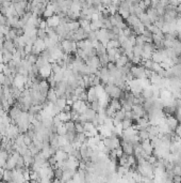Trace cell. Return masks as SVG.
I'll return each instance as SVG.
<instances>
[{
    "instance_id": "1",
    "label": "cell",
    "mask_w": 181,
    "mask_h": 183,
    "mask_svg": "<svg viewBox=\"0 0 181 183\" xmlns=\"http://www.w3.org/2000/svg\"><path fill=\"white\" fill-rule=\"evenodd\" d=\"M130 73L132 74L133 78H136V79H144V78H146L144 65H133L130 69Z\"/></svg>"
},
{
    "instance_id": "2",
    "label": "cell",
    "mask_w": 181,
    "mask_h": 183,
    "mask_svg": "<svg viewBox=\"0 0 181 183\" xmlns=\"http://www.w3.org/2000/svg\"><path fill=\"white\" fill-rule=\"evenodd\" d=\"M51 73H52V67H51V63L50 62L46 63L44 67H40V75L42 76L43 79L48 78L51 75Z\"/></svg>"
},
{
    "instance_id": "3",
    "label": "cell",
    "mask_w": 181,
    "mask_h": 183,
    "mask_svg": "<svg viewBox=\"0 0 181 183\" xmlns=\"http://www.w3.org/2000/svg\"><path fill=\"white\" fill-rule=\"evenodd\" d=\"M165 122H166V124L168 125V127H169V130L171 131L176 130V127H177L178 124H179L178 119L175 116H173V115L165 117Z\"/></svg>"
},
{
    "instance_id": "4",
    "label": "cell",
    "mask_w": 181,
    "mask_h": 183,
    "mask_svg": "<svg viewBox=\"0 0 181 183\" xmlns=\"http://www.w3.org/2000/svg\"><path fill=\"white\" fill-rule=\"evenodd\" d=\"M126 23H127V25H128L129 27H131V28H133V27H138L142 24L141 22H140V18H138V16L131 15V14H130V16L126 19Z\"/></svg>"
},
{
    "instance_id": "5",
    "label": "cell",
    "mask_w": 181,
    "mask_h": 183,
    "mask_svg": "<svg viewBox=\"0 0 181 183\" xmlns=\"http://www.w3.org/2000/svg\"><path fill=\"white\" fill-rule=\"evenodd\" d=\"M2 45H3V49L9 50V51H11V53H13V54L16 53V47H15V44H14L13 40H7V39H6V41L2 43ZM2 51H3V50H2Z\"/></svg>"
},
{
    "instance_id": "6",
    "label": "cell",
    "mask_w": 181,
    "mask_h": 183,
    "mask_svg": "<svg viewBox=\"0 0 181 183\" xmlns=\"http://www.w3.org/2000/svg\"><path fill=\"white\" fill-rule=\"evenodd\" d=\"M123 93H124V91H123L122 88L114 85L112 91H111V93H110V97H112V99H118V100H119V99L122 97Z\"/></svg>"
},
{
    "instance_id": "7",
    "label": "cell",
    "mask_w": 181,
    "mask_h": 183,
    "mask_svg": "<svg viewBox=\"0 0 181 183\" xmlns=\"http://www.w3.org/2000/svg\"><path fill=\"white\" fill-rule=\"evenodd\" d=\"M86 93H87V102H89V103H91V102H93V101H95L98 99L97 93H96L95 87H89V88H87Z\"/></svg>"
},
{
    "instance_id": "8",
    "label": "cell",
    "mask_w": 181,
    "mask_h": 183,
    "mask_svg": "<svg viewBox=\"0 0 181 183\" xmlns=\"http://www.w3.org/2000/svg\"><path fill=\"white\" fill-rule=\"evenodd\" d=\"M54 157H56V162H64V161L68 159V153H66L65 151H63L61 149H58L56 154H54Z\"/></svg>"
},
{
    "instance_id": "9",
    "label": "cell",
    "mask_w": 181,
    "mask_h": 183,
    "mask_svg": "<svg viewBox=\"0 0 181 183\" xmlns=\"http://www.w3.org/2000/svg\"><path fill=\"white\" fill-rule=\"evenodd\" d=\"M47 22V27H56L60 24V17L54 14L51 17H48L46 19Z\"/></svg>"
},
{
    "instance_id": "10",
    "label": "cell",
    "mask_w": 181,
    "mask_h": 183,
    "mask_svg": "<svg viewBox=\"0 0 181 183\" xmlns=\"http://www.w3.org/2000/svg\"><path fill=\"white\" fill-rule=\"evenodd\" d=\"M132 111L134 113H136L138 116L143 117V115H144L145 113L144 106H143L142 104H133V105H132Z\"/></svg>"
},
{
    "instance_id": "11",
    "label": "cell",
    "mask_w": 181,
    "mask_h": 183,
    "mask_svg": "<svg viewBox=\"0 0 181 183\" xmlns=\"http://www.w3.org/2000/svg\"><path fill=\"white\" fill-rule=\"evenodd\" d=\"M142 95L145 97V100H148V99H151L153 97V90H152V86H148L144 88L143 91H142Z\"/></svg>"
},
{
    "instance_id": "12",
    "label": "cell",
    "mask_w": 181,
    "mask_h": 183,
    "mask_svg": "<svg viewBox=\"0 0 181 183\" xmlns=\"http://www.w3.org/2000/svg\"><path fill=\"white\" fill-rule=\"evenodd\" d=\"M46 99L49 101V102H51V103H56V99H58V95H56V90H54V88L50 87L49 91H48V93H47Z\"/></svg>"
},
{
    "instance_id": "13",
    "label": "cell",
    "mask_w": 181,
    "mask_h": 183,
    "mask_svg": "<svg viewBox=\"0 0 181 183\" xmlns=\"http://www.w3.org/2000/svg\"><path fill=\"white\" fill-rule=\"evenodd\" d=\"M128 61H129V59H128V57H127V55H120V56L116 59L115 64L117 67H124Z\"/></svg>"
},
{
    "instance_id": "14",
    "label": "cell",
    "mask_w": 181,
    "mask_h": 183,
    "mask_svg": "<svg viewBox=\"0 0 181 183\" xmlns=\"http://www.w3.org/2000/svg\"><path fill=\"white\" fill-rule=\"evenodd\" d=\"M138 18H140V22L142 23V25H144L145 27H148L149 25H151V24H152L151 19L149 18V16L147 15V13H146V12H144V13L142 14V15L138 17Z\"/></svg>"
},
{
    "instance_id": "15",
    "label": "cell",
    "mask_w": 181,
    "mask_h": 183,
    "mask_svg": "<svg viewBox=\"0 0 181 183\" xmlns=\"http://www.w3.org/2000/svg\"><path fill=\"white\" fill-rule=\"evenodd\" d=\"M83 113L85 115L86 120H87V121H93V120L95 119L96 115H97V113H96L93 108H91V107H87V109H86Z\"/></svg>"
},
{
    "instance_id": "16",
    "label": "cell",
    "mask_w": 181,
    "mask_h": 183,
    "mask_svg": "<svg viewBox=\"0 0 181 183\" xmlns=\"http://www.w3.org/2000/svg\"><path fill=\"white\" fill-rule=\"evenodd\" d=\"M3 56H2V62L3 63H9L11 60L13 59V53H11L9 50L3 49Z\"/></svg>"
},
{
    "instance_id": "17",
    "label": "cell",
    "mask_w": 181,
    "mask_h": 183,
    "mask_svg": "<svg viewBox=\"0 0 181 183\" xmlns=\"http://www.w3.org/2000/svg\"><path fill=\"white\" fill-rule=\"evenodd\" d=\"M151 59L153 60L155 62H157V63H160L161 61H163V55H162V53L160 51V50L157 49L155 53L152 54Z\"/></svg>"
},
{
    "instance_id": "18",
    "label": "cell",
    "mask_w": 181,
    "mask_h": 183,
    "mask_svg": "<svg viewBox=\"0 0 181 183\" xmlns=\"http://www.w3.org/2000/svg\"><path fill=\"white\" fill-rule=\"evenodd\" d=\"M109 105L115 110H118L122 108V103H120V100H118V99H111Z\"/></svg>"
},
{
    "instance_id": "19",
    "label": "cell",
    "mask_w": 181,
    "mask_h": 183,
    "mask_svg": "<svg viewBox=\"0 0 181 183\" xmlns=\"http://www.w3.org/2000/svg\"><path fill=\"white\" fill-rule=\"evenodd\" d=\"M37 58H39V55H35V54H33V53H31V54H28L26 56V58L25 59L29 62V63H31V64H35L36 63V61H37Z\"/></svg>"
},
{
    "instance_id": "20",
    "label": "cell",
    "mask_w": 181,
    "mask_h": 183,
    "mask_svg": "<svg viewBox=\"0 0 181 183\" xmlns=\"http://www.w3.org/2000/svg\"><path fill=\"white\" fill-rule=\"evenodd\" d=\"M56 104L58 105V106L61 108V109H64V107L67 105V100H66V97H60L56 99Z\"/></svg>"
},
{
    "instance_id": "21",
    "label": "cell",
    "mask_w": 181,
    "mask_h": 183,
    "mask_svg": "<svg viewBox=\"0 0 181 183\" xmlns=\"http://www.w3.org/2000/svg\"><path fill=\"white\" fill-rule=\"evenodd\" d=\"M138 137H140L141 141L142 140L148 139L149 138V133H148V131H147V129H141V130H138Z\"/></svg>"
},
{
    "instance_id": "22",
    "label": "cell",
    "mask_w": 181,
    "mask_h": 183,
    "mask_svg": "<svg viewBox=\"0 0 181 183\" xmlns=\"http://www.w3.org/2000/svg\"><path fill=\"white\" fill-rule=\"evenodd\" d=\"M2 181H8V182H13V178H12V170L4 169L3 171V178Z\"/></svg>"
},
{
    "instance_id": "23",
    "label": "cell",
    "mask_w": 181,
    "mask_h": 183,
    "mask_svg": "<svg viewBox=\"0 0 181 183\" xmlns=\"http://www.w3.org/2000/svg\"><path fill=\"white\" fill-rule=\"evenodd\" d=\"M89 107H91V108H93V109L95 110L96 113H98L99 109L101 108V104H100V101H99V99H97V100L91 102V103H89Z\"/></svg>"
},
{
    "instance_id": "24",
    "label": "cell",
    "mask_w": 181,
    "mask_h": 183,
    "mask_svg": "<svg viewBox=\"0 0 181 183\" xmlns=\"http://www.w3.org/2000/svg\"><path fill=\"white\" fill-rule=\"evenodd\" d=\"M65 127L67 132H76V129H75V121H72V120H68V121H66L65 123Z\"/></svg>"
},
{
    "instance_id": "25",
    "label": "cell",
    "mask_w": 181,
    "mask_h": 183,
    "mask_svg": "<svg viewBox=\"0 0 181 183\" xmlns=\"http://www.w3.org/2000/svg\"><path fill=\"white\" fill-rule=\"evenodd\" d=\"M119 46H120V43L118 42V40H110L108 42V44L105 45L107 49H109V48H117Z\"/></svg>"
},
{
    "instance_id": "26",
    "label": "cell",
    "mask_w": 181,
    "mask_h": 183,
    "mask_svg": "<svg viewBox=\"0 0 181 183\" xmlns=\"http://www.w3.org/2000/svg\"><path fill=\"white\" fill-rule=\"evenodd\" d=\"M68 27H69V29L72 30V31H77V30L79 29L80 27V23H79V20H72V23H69L68 24Z\"/></svg>"
},
{
    "instance_id": "27",
    "label": "cell",
    "mask_w": 181,
    "mask_h": 183,
    "mask_svg": "<svg viewBox=\"0 0 181 183\" xmlns=\"http://www.w3.org/2000/svg\"><path fill=\"white\" fill-rule=\"evenodd\" d=\"M122 125H123V130H126V129H129V127H131L133 125V120L131 119H125L122 121Z\"/></svg>"
},
{
    "instance_id": "28",
    "label": "cell",
    "mask_w": 181,
    "mask_h": 183,
    "mask_svg": "<svg viewBox=\"0 0 181 183\" xmlns=\"http://www.w3.org/2000/svg\"><path fill=\"white\" fill-rule=\"evenodd\" d=\"M133 55L134 57H141L143 55V46H138V45H134L133 46Z\"/></svg>"
},
{
    "instance_id": "29",
    "label": "cell",
    "mask_w": 181,
    "mask_h": 183,
    "mask_svg": "<svg viewBox=\"0 0 181 183\" xmlns=\"http://www.w3.org/2000/svg\"><path fill=\"white\" fill-rule=\"evenodd\" d=\"M48 62H49V61H48V60H46L45 59V58H44V57H42L40 55V56H39V58H37V61H36V67H39V69H40V67H44V65H45V64L46 63H48Z\"/></svg>"
},
{
    "instance_id": "30",
    "label": "cell",
    "mask_w": 181,
    "mask_h": 183,
    "mask_svg": "<svg viewBox=\"0 0 181 183\" xmlns=\"http://www.w3.org/2000/svg\"><path fill=\"white\" fill-rule=\"evenodd\" d=\"M117 12H118V13L122 15V17L124 18V19H127V18L130 16V11L127 10V9H123V8H119Z\"/></svg>"
},
{
    "instance_id": "31",
    "label": "cell",
    "mask_w": 181,
    "mask_h": 183,
    "mask_svg": "<svg viewBox=\"0 0 181 183\" xmlns=\"http://www.w3.org/2000/svg\"><path fill=\"white\" fill-rule=\"evenodd\" d=\"M36 35H37V38H39V39H42V40H44L45 38L48 37V35H47L46 30H45V29H41V28H37Z\"/></svg>"
},
{
    "instance_id": "32",
    "label": "cell",
    "mask_w": 181,
    "mask_h": 183,
    "mask_svg": "<svg viewBox=\"0 0 181 183\" xmlns=\"http://www.w3.org/2000/svg\"><path fill=\"white\" fill-rule=\"evenodd\" d=\"M28 149H30V151L32 152L33 155H35V154H37L39 152H41V150L35 146V143H33V141H32L31 143H30L29 146H28Z\"/></svg>"
},
{
    "instance_id": "33",
    "label": "cell",
    "mask_w": 181,
    "mask_h": 183,
    "mask_svg": "<svg viewBox=\"0 0 181 183\" xmlns=\"http://www.w3.org/2000/svg\"><path fill=\"white\" fill-rule=\"evenodd\" d=\"M56 133L59 134V135L64 136V135L67 133V130H66V127H65V124L62 123L61 125H59V127H56Z\"/></svg>"
},
{
    "instance_id": "34",
    "label": "cell",
    "mask_w": 181,
    "mask_h": 183,
    "mask_svg": "<svg viewBox=\"0 0 181 183\" xmlns=\"http://www.w3.org/2000/svg\"><path fill=\"white\" fill-rule=\"evenodd\" d=\"M75 129H76L77 133H84V127H83V124L81 122H75Z\"/></svg>"
},
{
    "instance_id": "35",
    "label": "cell",
    "mask_w": 181,
    "mask_h": 183,
    "mask_svg": "<svg viewBox=\"0 0 181 183\" xmlns=\"http://www.w3.org/2000/svg\"><path fill=\"white\" fill-rule=\"evenodd\" d=\"M58 140H59V147H62V146H64V145H66V143H68V140L66 139L65 135H64V136L59 135V136H58Z\"/></svg>"
},
{
    "instance_id": "36",
    "label": "cell",
    "mask_w": 181,
    "mask_h": 183,
    "mask_svg": "<svg viewBox=\"0 0 181 183\" xmlns=\"http://www.w3.org/2000/svg\"><path fill=\"white\" fill-rule=\"evenodd\" d=\"M145 43V41L143 40V37L142 34L140 35H136V39H135V45H138V46H143Z\"/></svg>"
},
{
    "instance_id": "37",
    "label": "cell",
    "mask_w": 181,
    "mask_h": 183,
    "mask_svg": "<svg viewBox=\"0 0 181 183\" xmlns=\"http://www.w3.org/2000/svg\"><path fill=\"white\" fill-rule=\"evenodd\" d=\"M26 166V164H25V160H23V155H20L18 157V160L16 162V167H23Z\"/></svg>"
},
{
    "instance_id": "38",
    "label": "cell",
    "mask_w": 181,
    "mask_h": 183,
    "mask_svg": "<svg viewBox=\"0 0 181 183\" xmlns=\"http://www.w3.org/2000/svg\"><path fill=\"white\" fill-rule=\"evenodd\" d=\"M83 91H85V88H83V87H81V86H78L77 88H75V94H76L77 97L80 95Z\"/></svg>"
},
{
    "instance_id": "39",
    "label": "cell",
    "mask_w": 181,
    "mask_h": 183,
    "mask_svg": "<svg viewBox=\"0 0 181 183\" xmlns=\"http://www.w3.org/2000/svg\"><path fill=\"white\" fill-rule=\"evenodd\" d=\"M23 143H26L27 146H29L30 143H32V138H31L29 135H27L26 133H25V136H23Z\"/></svg>"
},
{
    "instance_id": "40",
    "label": "cell",
    "mask_w": 181,
    "mask_h": 183,
    "mask_svg": "<svg viewBox=\"0 0 181 183\" xmlns=\"http://www.w3.org/2000/svg\"><path fill=\"white\" fill-rule=\"evenodd\" d=\"M32 48H33V44H26L25 45V51H26L27 55L32 53Z\"/></svg>"
},
{
    "instance_id": "41",
    "label": "cell",
    "mask_w": 181,
    "mask_h": 183,
    "mask_svg": "<svg viewBox=\"0 0 181 183\" xmlns=\"http://www.w3.org/2000/svg\"><path fill=\"white\" fill-rule=\"evenodd\" d=\"M78 100L80 101H87V93H86V91H83L82 93L80 94V95H78Z\"/></svg>"
},
{
    "instance_id": "42",
    "label": "cell",
    "mask_w": 181,
    "mask_h": 183,
    "mask_svg": "<svg viewBox=\"0 0 181 183\" xmlns=\"http://www.w3.org/2000/svg\"><path fill=\"white\" fill-rule=\"evenodd\" d=\"M37 28H41V29H46L47 28V22L46 20H42Z\"/></svg>"
},
{
    "instance_id": "43",
    "label": "cell",
    "mask_w": 181,
    "mask_h": 183,
    "mask_svg": "<svg viewBox=\"0 0 181 183\" xmlns=\"http://www.w3.org/2000/svg\"><path fill=\"white\" fill-rule=\"evenodd\" d=\"M175 133H176V135H178L179 137H181V124L180 123L178 124V127H176V130H175Z\"/></svg>"
},
{
    "instance_id": "44",
    "label": "cell",
    "mask_w": 181,
    "mask_h": 183,
    "mask_svg": "<svg viewBox=\"0 0 181 183\" xmlns=\"http://www.w3.org/2000/svg\"><path fill=\"white\" fill-rule=\"evenodd\" d=\"M169 4H173L175 7H177L178 4H179V1L178 0H169Z\"/></svg>"
},
{
    "instance_id": "45",
    "label": "cell",
    "mask_w": 181,
    "mask_h": 183,
    "mask_svg": "<svg viewBox=\"0 0 181 183\" xmlns=\"http://www.w3.org/2000/svg\"><path fill=\"white\" fill-rule=\"evenodd\" d=\"M2 138H3V134L0 133V143H1V140H2Z\"/></svg>"
},
{
    "instance_id": "46",
    "label": "cell",
    "mask_w": 181,
    "mask_h": 183,
    "mask_svg": "<svg viewBox=\"0 0 181 183\" xmlns=\"http://www.w3.org/2000/svg\"><path fill=\"white\" fill-rule=\"evenodd\" d=\"M178 40H179V41L181 42V32H180L179 34H178Z\"/></svg>"
},
{
    "instance_id": "47",
    "label": "cell",
    "mask_w": 181,
    "mask_h": 183,
    "mask_svg": "<svg viewBox=\"0 0 181 183\" xmlns=\"http://www.w3.org/2000/svg\"><path fill=\"white\" fill-rule=\"evenodd\" d=\"M44 1H45V2H47V3H48V2H50L51 0H44Z\"/></svg>"
}]
</instances>
